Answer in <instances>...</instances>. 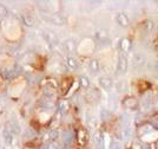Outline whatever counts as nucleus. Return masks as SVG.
Listing matches in <instances>:
<instances>
[{
	"instance_id": "18",
	"label": "nucleus",
	"mask_w": 158,
	"mask_h": 149,
	"mask_svg": "<svg viewBox=\"0 0 158 149\" xmlns=\"http://www.w3.org/2000/svg\"><path fill=\"white\" fill-rule=\"evenodd\" d=\"M79 81H80V85H81V88H84V89H89V86H90V81H89V78L86 77V76H81Z\"/></svg>"
},
{
	"instance_id": "16",
	"label": "nucleus",
	"mask_w": 158,
	"mask_h": 149,
	"mask_svg": "<svg viewBox=\"0 0 158 149\" xmlns=\"http://www.w3.org/2000/svg\"><path fill=\"white\" fill-rule=\"evenodd\" d=\"M73 140V134L71 131H64L63 134V142L65 144H70Z\"/></svg>"
},
{
	"instance_id": "1",
	"label": "nucleus",
	"mask_w": 158,
	"mask_h": 149,
	"mask_svg": "<svg viewBox=\"0 0 158 149\" xmlns=\"http://www.w3.org/2000/svg\"><path fill=\"white\" fill-rule=\"evenodd\" d=\"M127 66H129V59L125 52H120L118 57V63H117V72L120 75H124L127 71Z\"/></svg>"
},
{
	"instance_id": "8",
	"label": "nucleus",
	"mask_w": 158,
	"mask_h": 149,
	"mask_svg": "<svg viewBox=\"0 0 158 149\" xmlns=\"http://www.w3.org/2000/svg\"><path fill=\"white\" fill-rule=\"evenodd\" d=\"M70 108H71V104H70V102L67 99H61V101H59L58 109H59V111L61 114H66L67 111L70 110Z\"/></svg>"
},
{
	"instance_id": "9",
	"label": "nucleus",
	"mask_w": 158,
	"mask_h": 149,
	"mask_svg": "<svg viewBox=\"0 0 158 149\" xmlns=\"http://www.w3.org/2000/svg\"><path fill=\"white\" fill-rule=\"evenodd\" d=\"M117 23H118L120 26H123V27H126V26H129V18H127V15L124 14V13H118L117 14Z\"/></svg>"
},
{
	"instance_id": "21",
	"label": "nucleus",
	"mask_w": 158,
	"mask_h": 149,
	"mask_svg": "<svg viewBox=\"0 0 158 149\" xmlns=\"http://www.w3.org/2000/svg\"><path fill=\"white\" fill-rule=\"evenodd\" d=\"M109 149H120V143L117 140H111L109 144Z\"/></svg>"
},
{
	"instance_id": "13",
	"label": "nucleus",
	"mask_w": 158,
	"mask_h": 149,
	"mask_svg": "<svg viewBox=\"0 0 158 149\" xmlns=\"http://www.w3.org/2000/svg\"><path fill=\"white\" fill-rule=\"evenodd\" d=\"M116 90L118 91V92H124V91L127 90V83H126L124 79H120L118 81L117 83H116Z\"/></svg>"
},
{
	"instance_id": "10",
	"label": "nucleus",
	"mask_w": 158,
	"mask_h": 149,
	"mask_svg": "<svg viewBox=\"0 0 158 149\" xmlns=\"http://www.w3.org/2000/svg\"><path fill=\"white\" fill-rule=\"evenodd\" d=\"M64 47H65V50L67 52H70V53H72V52L76 51V49H77V46H76V43L71 40V39H69V40H65V43H64Z\"/></svg>"
},
{
	"instance_id": "5",
	"label": "nucleus",
	"mask_w": 158,
	"mask_h": 149,
	"mask_svg": "<svg viewBox=\"0 0 158 149\" xmlns=\"http://www.w3.org/2000/svg\"><path fill=\"white\" fill-rule=\"evenodd\" d=\"M43 18L50 23H53L56 25H63L65 23V19L63 17H60L58 14H51V17H46V15H43Z\"/></svg>"
},
{
	"instance_id": "2",
	"label": "nucleus",
	"mask_w": 158,
	"mask_h": 149,
	"mask_svg": "<svg viewBox=\"0 0 158 149\" xmlns=\"http://www.w3.org/2000/svg\"><path fill=\"white\" fill-rule=\"evenodd\" d=\"M99 85L102 89H104L106 91H110L113 86V82H112L111 77H107V76H102L99 78Z\"/></svg>"
},
{
	"instance_id": "19",
	"label": "nucleus",
	"mask_w": 158,
	"mask_h": 149,
	"mask_svg": "<svg viewBox=\"0 0 158 149\" xmlns=\"http://www.w3.org/2000/svg\"><path fill=\"white\" fill-rule=\"evenodd\" d=\"M100 118L103 121H106L107 118H110V111L106 110V109H102L100 110Z\"/></svg>"
},
{
	"instance_id": "6",
	"label": "nucleus",
	"mask_w": 158,
	"mask_h": 149,
	"mask_svg": "<svg viewBox=\"0 0 158 149\" xmlns=\"http://www.w3.org/2000/svg\"><path fill=\"white\" fill-rule=\"evenodd\" d=\"M92 142L94 144L96 149H103V135H102L100 131H96L93 134Z\"/></svg>"
},
{
	"instance_id": "3",
	"label": "nucleus",
	"mask_w": 158,
	"mask_h": 149,
	"mask_svg": "<svg viewBox=\"0 0 158 149\" xmlns=\"http://www.w3.org/2000/svg\"><path fill=\"white\" fill-rule=\"evenodd\" d=\"M123 107H125L126 109H130V110H136L138 108V101L133 97H126L123 101Z\"/></svg>"
},
{
	"instance_id": "11",
	"label": "nucleus",
	"mask_w": 158,
	"mask_h": 149,
	"mask_svg": "<svg viewBox=\"0 0 158 149\" xmlns=\"http://www.w3.org/2000/svg\"><path fill=\"white\" fill-rule=\"evenodd\" d=\"M44 36H45V39L47 40V43H50V44H58V37L53 32H45Z\"/></svg>"
},
{
	"instance_id": "15",
	"label": "nucleus",
	"mask_w": 158,
	"mask_h": 149,
	"mask_svg": "<svg viewBox=\"0 0 158 149\" xmlns=\"http://www.w3.org/2000/svg\"><path fill=\"white\" fill-rule=\"evenodd\" d=\"M90 71L92 73H97L99 71V62L97 59H91L90 60Z\"/></svg>"
},
{
	"instance_id": "22",
	"label": "nucleus",
	"mask_w": 158,
	"mask_h": 149,
	"mask_svg": "<svg viewBox=\"0 0 158 149\" xmlns=\"http://www.w3.org/2000/svg\"><path fill=\"white\" fill-rule=\"evenodd\" d=\"M155 27V25H153V23H152L151 20H148L146 23H145V30L148 31V32H150V31H152V28Z\"/></svg>"
},
{
	"instance_id": "20",
	"label": "nucleus",
	"mask_w": 158,
	"mask_h": 149,
	"mask_svg": "<svg viewBox=\"0 0 158 149\" xmlns=\"http://www.w3.org/2000/svg\"><path fill=\"white\" fill-rule=\"evenodd\" d=\"M44 149H59V144L56 141H51V142L47 143Z\"/></svg>"
},
{
	"instance_id": "4",
	"label": "nucleus",
	"mask_w": 158,
	"mask_h": 149,
	"mask_svg": "<svg viewBox=\"0 0 158 149\" xmlns=\"http://www.w3.org/2000/svg\"><path fill=\"white\" fill-rule=\"evenodd\" d=\"M131 63H132V66H133L135 69H136V68H140V66L144 65V63H145L144 56H143L142 53H135V55L132 56Z\"/></svg>"
},
{
	"instance_id": "12",
	"label": "nucleus",
	"mask_w": 158,
	"mask_h": 149,
	"mask_svg": "<svg viewBox=\"0 0 158 149\" xmlns=\"http://www.w3.org/2000/svg\"><path fill=\"white\" fill-rule=\"evenodd\" d=\"M67 66L72 70V71H74V70H77L78 69V62H77V59L74 58V57H72V56H70V57H67Z\"/></svg>"
},
{
	"instance_id": "23",
	"label": "nucleus",
	"mask_w": 158,
	"mask_h": 149,
	"mask_svg": "<svg viewBox=\"0 0 158 149\" xmlns=\"http://www.w3.org/2000/svg\"><path fill=\"white\" fill-rule=\"evenodd\" d=\"M7 13V10L5 6H2V5H0V15H6Z\"/></svg>"
},
{
	"instance_id": "17",
	"label": "nucleus",
	"mask_w": 158,
	"mask_h": 149,
	"mask_svg": "<svg viewBox=\"0 0 158 149\" xmlns=\"http://www.w3.org/2000/svg\"><path fill=\"white\" fill-rule=\"evenodd\" d=\"M109 105H110L111 110H116V109H117L118 102H117V98H116L114 95H111V96H110V99H109Z\"/></svg>"
},
{
	"instance_id": "14",
	"label": "nucleus",
	"mask_w": 158,
	"mask_h": 149,
	"mask_svg": "<svg viewBox=\"0 0 158 149\" xmlns=\"http://www.w3.org/2000/svg\"><path fill=\"white\" fill-rule=\"evenodd\" d=\"M96 38L98 39V40H100V42H107L109 40V34L104 30H100V31H98V32L96 33Z\"/></svg>"
},
{
	"instance_id": "7",
	"label": "nucleus",
	"mask_w": 158,
	"mask_h": 149,
	"mask_svg": "<svg viewBox=\"0 0 158 149\" xmlns=\"http://www.w3.org/2000/svg\"><path fill=\"white\" fill-rule=\"evenodd\" d=\"M119 47H120V52H127L131 49V40L129 38H123L119 43Z\"/></svg>"
}]
</instances>
